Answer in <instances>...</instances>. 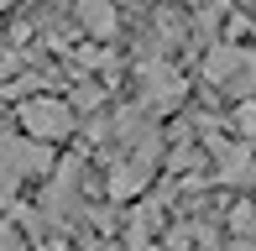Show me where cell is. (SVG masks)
I'll return each mask as SVG.
<instances>
[{
	"label": "cell",
	"instance_id": "1",
	"mask_svg": "<svg viewBox=\"0 0 256 251\" xmlns=\"http://www.w3.org/2000/svg\"><path fill=\"white\" fill-rule=\"evenodd\" d=\"M52 168V152L32 136H0V184H16V178H37Z\"/></svg>",
	"mask_w": 256,
	"mask_h": 251
},
{
	"label": "cell",
	"instance_id": "2",
	"mask_svg": "<svg viewBox=\"0 0 256 251\" xmlns=\"http://www.w3.org/2000/svg\"><path fill=\"white\" fill-rule=\"evenodd\" d=\"M21 126H26L32 142L52 146V142H63V136H74V110H68L63 100H26V105H21Z\"/></svg>",
	"mask_w": 256,
	"mask_h": 251
},
{
	"label": "cell",
	"instance_id": "3",
	"mask_svg": "<svg viewBox=\"0 0 256 251\" xmlns=\"http://www.w3.org/2000/svg\"><path fill=\"white\" fill-rule=\"evenodd\" d=\"M251 63H256V58H251L246 48H236V42H214V48L204 52V78H209V84H220V89H230Z\"/></svg>",
	"mask_w": 256,
	"mask_h": 251
},
{
	"label": "cell",
	"instance_id": "4",
	"mask_svg": "<svg viewBox=\"0 0 256 251\" xmlns=\"http://www.w3.org/2000/svg\"><path fill=\"white\" fill-rule=\"evenodd\" d=\"M214 157H220V184H230V188H246L256 184V157H251V146L246 142H236V146H225V142H214Z\"/></svg>",
	"mask_w": 256,
	"mask_h": 251
},
{
	"label": "cell",
	"instance_id": "5",
	"mask_svg": "<svg viewBox=\"0 0 256 251\" xmlns=\"http://www.w3.org/2000/svg\"><path fill=\"white\" fill-rule=\"evenodd\" d=\"M142 84H146V105H178L183 100V74L172 63H142Z\"/></svg>",
	"mask_w": 256,
	"mask_h": 251
},
{
	"label": "cell",
	"instance_id": "6",
	"mask_svg": "<svg viewBox=\"0 0 256 251\" xmlns=\"http://www.w3.org/2000/svg\"><path fill=\"white\" fill-rule=\"evenodd\" d=\"M78 26L89 32V37H100V42H110L115 37V26H120V16H115V6L110 0H78Z\"/></svg>",
	"mask_w": 256,
	"mask_h": 251
},
{
	"label": "cell",
	"instance_id": "7",
	"mask_svg": "<svg viewBox=\"0 0 256 251\" xmlns=\"http://www.w3.org/2000/svg\"><path fill=\"white\" fill-rule=\"evenodd\" d=\"M230 225H236L240 236H251V230H256V210H251V204H236V214H230Z\"/></svg>",
	"mask_w": 256,
	"mask_h": 251
},
{
	"label": "cell",
	"instance_id": "8",
	"mask_svg": "<svg viewBox=\"0 0 256 251\" xmlns=\"http://www.w3.org/2000/svg\"><path fill=\"white\" fill-rule=\"evenodd\" d=\"M0 251H26V246H21V230L10 220H0Z\"/></svg>",
	"mask_w": 256,
	"mask_h": 251
},
{
	"label": "cell",
	"instance_id": "9",
	"mask_svg": "<svg viewBox=\"0 0 256 251\" xmlns=\"http://www.w3.org/2000/svg\"><path fill=\"white\" fill-rule=\"evenodd\" d=\"M236 131L240 136H256V105H240L236 110Z\"/></svg>",
	"mask_w": 256,
	"mask_h": 251
},
{
	"label": "cell",
	"instance_id": "10",
	"mask_svg": "<svg viewBox=\"0 0 256 251\" xmlns=\"http://www.w3.org/2000/svg\"><path fill=\"white\" fill-rule=\"evenodd\" d=\"M168 251H194V246H188V230H178V236H172V241H168Z\"/></svg>",
	"mask_w": 256,
	"mask_h": 251
},
{
	"label": "cell",
	"instance_id": "11",
	"mask_svg": "<svg viewBox=\"0 0 256 251\" xmlns=\"http://www.w3.org/2000/svg\"><path fill=\"white\" fill-rule=\"evenodd\" d=\"M37 251H68V246L63 241H48V246H37Z\"/></svg>",
	"mask_w": 256,
	"mask_h": 251
},
{
	"label": "cell",
	"instance_id": "12",
	"mask_svg": "<svg viewBox=\"0 0 256 251\" xmlns=\"http://www.w3.org/2000/svg\"><path fill=\"white\" fill-rule=\"evenodd\" d=\"M6 6H10V0H0V10H6Z\"/></svg>",
	"mask_w": 256,
	"mask_h": 251
},
{
	"label": "cell",
	"instance_id": "13",
	"mask_svg": "<svg viewBox=\"0 0 256 251\" xmlns=\"http://www.w3.org/2000/svg\"><path fill=\"white\" fill-rule=\"evenodd\" d=\"M240 251H256V246H240Z\"/></svg>",
	"mask_w": 256,
	"mask_h": 251
}]
</instances>
